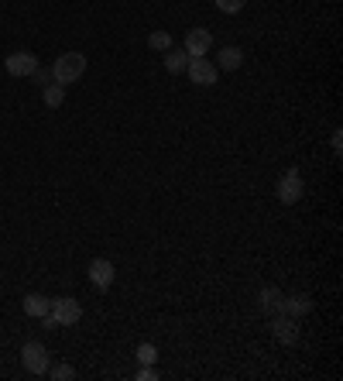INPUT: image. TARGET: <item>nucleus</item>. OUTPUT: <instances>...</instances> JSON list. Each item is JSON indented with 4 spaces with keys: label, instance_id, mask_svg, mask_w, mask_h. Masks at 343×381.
I'll return each mask as SVG.
<instances>
[{
    "label": "nucleus",
    "instance_id": "obj_1",
    "mask_svg": "<svg viewBox=\"0 0 343 381\" xmlns=\"http://www.w3.org/2000/svg\"><path fill=\"white\" fill-rule=\"evenodd\" d=\"M83 73H86V56H83V52H66V56H59L55 66H52V83L73 86L76 79H83Z\"/></svg>",
    "mask_w": 343,
    "mask_h": 381
},
{
    "label": "nucleus",
    "instance_id": "obj_2",
    "mask_svg": "<svg viewBox=\"0 0 343 381\" xmlns=\"http://www.w3.org/2000/svg\"><path fill=\"white\" fill-rule=\"evenodd\" d=\"M21 364H25V371L28 374H49V350H45V343H38V340H28V343H21Z\"/></svg>",
    "mask_w": 343,
    "mask_h": 381
},
{
    "label": "nucleus",
    "instance_id": "obj_3",
    "mask_svg": "<svg viewBox=\"0 0 343 381\" xmlns=\"http://www.w3.org/2000/svg\"><path fill=\"white\" fill-rule=\"evenodd\" d=\"M55 319H59V326H76L79 319H83V306L73 299V295H59V299H52V309H49Z\"/></svg>",
    "mask_w": 343,
    "mask_h": 381
},
{
    "label": "nucleus",
    "instance_id": "obj_4",
    "mask_svg": "<svg viewBox=\"0 0 343 381\" xmlns=\"http://www.w3.org/2000/svg\"><path fill=\"white\" fill-rule=\"evenodd\" d=\"M186 73H189V83H196V86H213V83L220 79V69H216L206 56H203V59H189Z\"/></svg>",
    "mask_w": 343,
    "mask_h": 381
},
{
    "label": "nucleus",
    "instance_id": "obj_5",
    "mask_svg": "<svg viewBox=\"0 0 343 381\" xmlns=\"http://www.w3.org/2000/svg\"><path fill=\"white\" fill-rule=\"evenodd\" d=\"M278 199L285 203V206H295L298 199H302V193H305V186H302V175L295 172V169H288L285 175H281V182H278Z\"/></svg>",
    "mask_w": 343,
    "mask_h": 381
},
{
    "label": "nucleus",
    "instance_id": "obj_6",
    "mask_svg": "<svg viewBox=\"0 0 343 381\" xmlns=\"http://www.w3.org/2000/svg\"><path fill=\"white\" fill-rule=\"evenodd\" d=\"M271 333H275V340L292 347V343H298V319L288 316V312H275L271 316Z\"/></svg>",
    "mask_w": 343,
    "mask_h": 381
},
{
    "label": "nucleus",
    "instance_id": "obj_7",
    "mask_svg": "<svg viewBox=\"0 0 343 381\" xmlns=\"http://www.w3.org/2000/svg\"><path fill=\"white\" fill-rule=\"evenodd\" d=\"M209 49H213V35L206 28H192L186 35V56L189 59H203V56H209Z\"/></svg>",
    "mask_w": 343,
    "mask_h": 381
},
{
    "label": "nucleus",
    "instance_id": "obj_8",
    "mask_svg": "<svg viewBox=\"0 0 343 381\" xmlns=\"http://www.w3.org/2000/svg\"><path fill=\"white\" fill-rule=\"evenodd\" d=\"M4 66H8V73H11V76L25 79V76H31V73L38 69V56H31V52H25V49H21V52H11Z\"/></svg>",
    "mask_w": 343,
    "mask_h": 381
},
{
    "label": "nucleus",
    "instance_id": "obj_9",
    "mask_svg": "<svg viewBox=\"0 0 343 381\" xmlns=\"http://www.w3.org/2000/svg\"><path fill=\"white\" fill-rule=\"evenodd\" d=\"M114 278H117L114 261H107V258H93V261H90V282H93L97 288H110Z\"/></svg>",
    "mask_w": 343,
    "mask_h": 381
},
{
    "label": "nucleus",
    "instance_id": "obj_10",
    "mask_svg": "<svg viewBox=\"0 0 343 381\" xmlns=\"http://www.w3.org/2000/svg\"><path fill=\"white\" fill-rule=\"evenodd\" d=\"M21 309L28 312V316H35V319H42L49 309H52V299L49 295H38V292H28L25 299H21Z\"/></svg>",
    "mask_w": 343,
    "mask_h": 381
},
{
    "label": "nucleus",
    "instance_id": "obj_11",
    "mask_svg": "<svg viewBox=\"0 0 343 381\" xmlns=\"http://www.w3.org/2000/svg\"><path fill=\"white\" fill-rule=\"evenodd\" d=\"M240 66H244V52H240L237 45H227V49H220V52H216V69L233 73V69H240Z\"/></svg>",
    "mask_w": 343,
    "mask_h": 381
},
{
    "label": "nucleus",
    "instance_id": "obj_12",
    "mask_svg": "<svg viewBox=\"0 0 343 381\" xmlns=\"http://www.w3.org/2000/svg\"><path fill=\"white\" fill-rule=\"evenodd\" d=\"M281 306H285V295H281V288H275V285L261 288V309H264L268 316L281 312Z\"/></svg>",
    "mask_w": 343,
    "mask_h": 381
},
{
    "label": "nucleus",
    "instance_id": "obj_13",
    "mask_svg": "<svg viewBox=\"0 0 343 381\" xmlns=\"http://www.w3.org/2000/svg\"><path fill=\"white\" fill-rule=\"evenodd\" d=\"M312 309V299L305 295V292H298V295H285V306H281V312H288V316H305Z\"/></svg>",
    "mask_w": 343,
    "mask_h": 381
},
{
    "label": "nucleus",
    "instance_id": "obj_14",
    "mask_svg": "<svg viewBox=\"0 0 343 381\" xmlns=\"http://www.w3.org/2000/svg\"><path fill=\"white\" fill-rule=\"evenodd\" d=\"M186 66H189V56H186V49H168V52H165V69H168L172 76L186 73Z\"/></svg>",
    "mask_w": 343,
    "mask_h": 381
},
{
    "label": "nucleus",
    "instance_id": "obj_15",
    "mask_svg": "<svg viewBox=\"0 0 343 381\" xmlns=\"http://www.w3.org/2000/svg\"><path fill=\"white\" fill-rule=\"evenodd\" d=\"M42 100H45V107H49V110H59V107L66 103V86H59V83L42 86Z\"/></svg>",
    "mask_w": 343,
    "mask_h": 381
},
{
    "label": "nucleus",
    "instance_id": "obj_16",
    "mask_svg": "<svg viewBox=\"0 0 343 381\" xmlns=\"http://www.w3.org/2000/svg\"><path fill=\"white\" fill-rule=\"evenodd\" d=\"M148 49L168 52V49H172V35H168V32H151V35H148Z\"/></svg>",
    "mask_w": 343,
    "mask_h": 381
},
{
    "label": "nucleus",
    "instance_id": "obj_17",
    "mask_svg": "<svg viewBox=\"0 0 343 381\" xmlns=\"http://www.w3.org/2000/svg\"><path fill=\"white\" fill-rule=\"evenodd\" d=\"M138 364H158V347L155 343H141L138 347Z\"/></svg>",
    "mask_w": 343,
    "mask_h": 381
},
{
    "label": "nucleus",
    "instance_id": "obj_18",
    "mask_svg": "<svg viewBox=\"0 0 343 381\" xmlns=\"http://www.w3.org/2000/svg\"><path fill=\"white\" fill-rule=\"evenodd\" d=\"M49 378H52V381H73V378H76V367L55 364V367H49Z\"/></svg>",
    "mask_w": 343,
    "mask_h": 381
},
{
    "label": "nucleus",
    "instance_id": "obj_19",
    "mask_svg": "<svg viewBox=\"0 0 343 381\" xmlns=\"http://www.w3.org/2000/svg\"><path fill=\"white\" fill-rule=\"evenodd\" d=\"M244 4H247V0H216V8H220L223 14H240Z\"/></svg>",
    "mask_w": 343,
    "mask_h": 381
},
{
    "label": "nucleus",
    "instance_id": "obj_20",
    "mask_svg": "<svg viewBox=\"0 0 343 381\" xmlns=\"http://www.w3.org/2000/svg\"><path fill=\"white\" fill-rule=\"evenodd\" d=\"M31 79H35V83H38V86H49V79H52V73H49V69H42V66H38V69H35V73H31Z\"/></svg>",
    "mask_w": 343,
    "mask_h": 381
},
{
    "label": "nucleus",
    "instance_id": "obj_21",
    "mask_svg": "<svg viewBox=\"0 0 343 381\" xmlns=\"http://www.w3.org/2000/svg\"><path fill=\"white\" fill-rule=\"evenodd\" d=\"M158 378V371L151 367V364H141V371H138V381H155Z\"/></svg>",
    "mask_w": 343,
    "mask_h": 381
},
{
    "label": "nucleus",
    "instance_id": "obj_22",
    "mask_svg": "<svg viewBox=\"0 0 343 381\" xmlns=\"http://www.w3.org/2000/svg\"><path fill=\"white\" fill-rule=\"evenodd\" d=\"M333 151H336V155L343 151V131H333Z\"/></svg>",
    "mask_w": 343,
    "mask_h": 381
}]
</instances>
